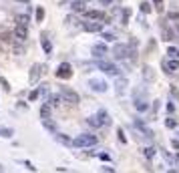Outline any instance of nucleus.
Here are the masks:
<instances>
[{
  "label": "nucleus",
  "instance_id": "21",
  "mask_svg": "<svg viewBox=\"0 0 179 173\" xmlns=\"http://www.w3.org/2000/svg\"><path fill=\"white\" fill-rule=\"evenodd\" d=\"M42 50L49 54V57L53 54V44H50V40H49V39H42Z\"/></svg>",
  "mask_w": 179,
  "mask_h": 173
},
{
  "label": "nucleus",
  "instance_id": "10",
  "mask_svg": "<svg viewBox=\"0 0 179 173\" xmlns=\"http://www.w3.org/2000/svg\"><path fill=\"white\" fill-rule=\"evenodd\" d=\"M42 64H32L30 67V83H36L40 79V72H42Z\"/></svg>",
  "mask_w": 179,
  "mask_h": 173
},
{
  "label": "nucleus",
  "instance_id": "1",
  "mask_svg": "<svg viewBox=\"0 0 179 173\" xmlns=\"http://www.w3.org/2000/svg\"><path fill=\"white\" fill-rule=\"evenodd\" d=\"M97 135H91V133H81L77 135L73 139V145L75 147H93V145H97Z\"/></svg>",
  "mask_w": 179,
  "mask_h": 173
},
{
  "label": "nucleus",
  "instance_id": "15",
  "mask_svg": "<svg viewBox=\"0 0 179 173\" xmlns=\"http://www.w3.org/2000/svg\"><path fill=\"white\" fill-rule=\"evenodd\" d=\"M40 119L42 121L50 119V105L49 103H42V107H40Z\"/></svg>",
  "mask_w": 179,
  "mask_h": 173
},
{
  "label": "nucleus",
  "instance_id": "18",
  "mask_svg": "<svg viewBox=\"0 0 179 173\" xmlns=\"http://www.w3.org/2000/svg\"><path fill=\"white\" fill-rule=\"evenodd\" d=\"M16 24L28 26V24H30V16H28V14H18V16H16Z\"/></svg>",
  "mask_w": 179,
  "mask_h": 173
},
{
  "label": "nucleus",
  "instance_id": "22",
  "mask_svg": "<svg viewBox=\"0 0 179 173\" xmlns=\"http://www.w3.org/2000/svg\"><path fill=\"white\" fill-rule=\"evenodd\" d=\"M0 135H2V137H6V139H10V137L14 135V131L8 129V127H2V129H0Z\"/></svg>",
  "mask_w": 179,
  "mask_h": 173
},
{
  "label": "nucleus",
  "instance_id": "46",
  "mask_svg": "<svg viewBox=\"0 0 179 173\" xmlns=\"http://www.w3.org/2000/svg\"><path fill=\"white\" fill-rule=\"evenodd\" d=\"M177 32H179V26H177Z\"/></svg>",
  "mask_w": 179,
  "mask_h": 173
},
{
  "label": "nucleus",
  "instance_id": "28",
  "mask_svg": "<svg viewBox=\"0 0 179 173\" xmlns=\"http://www.w3.org/2000/svg\"><path fill=\"white\" fill-rule=\"evenodd\" d=\"M165 125L169 127V129H175V127H177V119H173V117H169V119L165 121Z\"/></svg>",
  "mask_w": 179,
  "mask_h": 173
},
{
  "label": "nucleus",
  "instance_id": "24",
  "mask_svg": "<svg viewBox=\"0 0 179 173\" xmlns=\"http://www.w3.org/2000/svg\"><path fill=\"white\" fill-rule=\"evenodd\" d=\"M167 54H169L171 58H177L179 57V48L177 46H169V48H167Z\"/></svg>",
  "mask_w": 179,
  "mask_h": 173
},
{
  "label": "nucleus",
  "instance_id": "6",
  "mask_svg": "<svg viewBox=\"0 0 179 173\" xmlns=\"http://www.w3.org/2000/svg\"><path fill=\"white\" fill-rule=\"evenodd\" d=\"M82 30H85V32H101L103 22L101 20H87V22L82 24Z\"/></svg>",
  "mask_w": 179,
  "mask_h": 173
},
{
  "label": "nucleus",
  "instance_id": "27",
  "mask_svg": "<svg viewBox=\"0 0 179 173\" xmlns=\"http://www.w3.org/2000/svg\"><path fill=\"white\" fill-rule=\"evenodd\" d=\"M117 137H119V141H121V143H123V145H125V143H127V137H125V131H123V129H121V127H119V129H117Z\"/></svg>",
  "mask_w": 179,
  "mask_h": 173
},
{
  "label": "nucleus",
  "instance_id": "39",
  "mask_svg": "<svg viewBox=\"0 0 179 173\" xmlns=\"http://www.w3.org/2000/svg\"><path fill=\"white\" fill-rule=\"evenodd\" d=\"M14 53L16 54H22V53H24V48H22V46H14Z\"/></svg>",
  "mask_w": 179,
  "mask_h": 173
},
{
  "label": "nucleus",
  "instance_id": "34",
  "mask_svg": "<svg viewBox=\"0 0 179 173\" xmlns=\"http://www.w3.org/2000/svg\"><path fill=\"white\" fill-rule=\"evenodd\" d=\"M171 147H173L175 151H179V139H171Z\"/></svg>",
  "mask_w": 179,
  "mask_h": 173
},
{
  "label": "nucleus",
  "instance_id": "20",
  "mask_svg": "<svg viewBox=\"0 0 179 173\" xmlns=\"http://www.w3.org/2000/svg\"><path fill=\"white\" fill-rule=\"evenodd\" d=\"M54 139H57L58 143H63V145H71V143H73V141L68 139V137H64V135H60V133H58V131H57V133H54Z\"/></svg>",
  "mask_w": 179,
  "mask_h": 173
},
{
  "label": "nucleus",
  "instance_id": "5",
  "mask_svg": "<svg viewBox=\"0 0 179 173\" xmlns=\"http://www.w3.org/2000/svg\"><path fill=\"white\" fill-rule=\"evenodd\" d=\"M57 77L58 79H71L73 77V67L68 63H60L58 68H57Z\"/></svg>",
  "mask_w": 179,
  "mask_h": 173
},
{
  "label": "nucleus",
  "instance_id": "36",
  "mask_svg": "<svg viewBox=\"0 0 179 173\" xmlns=\"http://www.w3.org/2000/svg\"><path fill=\"white\" fill-rule=\"evenodd\" d=\"M22 163L26 165V169H28V171H34V169H36V167H34L32 163H30V161H22Z\"/></svg>",
  "mask_w": 179,
  "mask_h": 173
},
{
  "label": "nucleus",
  "instance_id": "42",
  "mask_svg": "<svg viewBox=\"0 0 179 173\" xmlns=\"http://www.w3.org/2000/svg\"><path fill=\"white\" fill-rule=\"evenodd\" d=\"M153 2H155L157 6H161V4H163V0H153Z\"/></svg>",
  "mask_w": 179,
  "mask_h": 173
},
{
  "label": "nucleus",
  "instance_id": "26",
  "mask_svg": "<svg viewBox=\"0 0 179 173\" xmlns=\"http://www.w3.org/2000/svg\"><path fill=\"white\" fill-rule=\"evenodd\" d=\"M143 155H145L147 159H151L155 155V147H145V149H143Z\"/></svg>",
  "mask_w": 179,
  "mask_h": 173
},
{
  "label": "nucleus",
  "instance_id": "30",
  "mask_svg": "<svg viewBox=\"0 0 179 173\" xmlns=\"http://www.w3.org/2000/svg\"><path fill=\"white\" fill-rule=\"evenodd\" d=\"M103 39H105L107 42H111V40H115V34L113 32H103Z\"/></svg>",
  "mask_w": 179,
  "mask_h": 173
},
{
  "label": "nucleus",
  "instance_id": "32",
  "mask_svg": "<svg viewBox=\"0 0 179 173\" xmlns=\"http://www.w3.org/2000/svg\"><path fill=\"white\" fill-rule=\"evenodd\" d=\"M0 85H2V89H4V91H10V86H8V81H6L4 77H0Z\"/></svg>",
  "mask_w": 179,
  "mask_h": 173
},
{
  "label": "nucleus",
  "instance_id": "25",
  "mask_svg": "<svg viewBox=\"0 0 179 173\" xmlns=\"http://www.w3.org/2000/svg\"><path fill=\"white\" fill-rule=\"evenodd\" d=\"M42 20H44V8L38 6V8H36V22H42Z\"/></svg>",
  "mask_w": 179,
  "mask_h": 173
},
{
  "label": "nucleus",
  "instance_id": "11",
  "mask_svg": "<svg viewBox=\"0 0 179 173\" xmlns=\"http://www.w3.org/2000/svg\"><path fill=\"white\" fill-rule=\"evenodd\" d=\"M163 68H165V72H175V71L179 68V61H177V58L165 61V63H163Z\"/></svg>",
  "mask_w": 179,
  "mask_h": 173
},
{
  "label": "nucleus",
  "instance_id": "44",
  "mask_svg": "<svg viewBox=\"0 0 179 173\" xmlns=\"http://www.w3.org/2000/svg\"><path fill=\"white\" fill-rule=\"evenodd\" d=\"M169 173H177V171H175V169H171V171H169Z\"/></svg>",
  "mask_w": 179,
  "mask_h": 173
},
{
  "label": "nucleus",
  "instance_id": "14",
  "mask_svg": "<svg viewBox=\"0 0 179 173\" xmlns=\"http://www.w3.org/2000/svg\"><path fill=\"white\" fill-rule=\"evenodd\" d=\"M135 109L139 111V113H145V111L149 109V103H147L145 99H139V97H135Z\"/></svg>",
  "mask_w": 179,
  "mask_h": 173
},
{
  "label": "nucleus",
  "instance_id": "29",
  "mask_svg": "<svg viewBox=\"0 0 179 173\" xmlns=\"http://www.w3.org/2000/svg\"><path fill=\"white\" fill-rule=\"evenodd\" d=\"M0 40H2V42H10V40H12V34L10 32H2L0 34Z\"/></svg>",
  "mask_w": 179,
  "mask_h": 173
},
{
  "label": "nucleus",
  "instance_id": "17",
  "mask_svg": "<svg viewBox=\"0 0 179 173\" xmlns=\"http://www.w3.org/2000/svg\"><path fill=\"white\" fill-rule=\"evenodd\" d=\"M71 6H73L75 12H85V10H87V8H85V0H75Z\"/></svg>",
  "mask_w": 179,
  "mask_h": 173
},
{
  "label": "nucleus",
  "instance_id": "19",
  "mask_svg": "<svg viewBox=\"0 0 179 173\" xmlns=\"http://www.w3.org/2000/svg\"><path fill=\"white\" fill-rule=\"evenodd\" d=\"M161 36H163V40H167V42H169V40H173V32H171L167 26H163V28H161Z\"/></svg>",
  "mask_w": 179,
  "mask_h": 173
},
{
  "label": "nucleus",
  "instance_id": "33",
  "mask_svg": "<svg viewBox=\"0 0 179 173\" xmlns=\"http://www.w3.org/2000/svg\"><path fill=\"white\" fill-rule=\"evenodd\" d=\"M38 99V91H30V95H28V101H36Z\"/></svg>",
  "mask_w": 179,
  "mask_h": 173
},
{
  "label": "nucleus",
  "instance_id": "38",
  "mask_svg": "<svg viewBox=\"0 0 179 173\" xmlns=\"http://www.w3.org/2000/svg\"><path fill=\"white\" fill-rule=\"evenodd\" d=\"M169 18L171 20H179V12H169Z\"/></svg>",
  "mask_w": 179,
  "mask_h": 173
},
{
  "label": "nucleus",
  "instance_id": "2",
  "mask_svg": "<svg viewBox=\"0 0 179 173\" xmlns=\"http://www.w3.org/2000/svg\"><path fill=\"white\" fill-rule=\"evenodd\" d=\"M97 67H99V71H103V72H107L109 77H119L121 75V71H119V67L117 64H113V63H109V61H99L97 63Z\"/></svg>",
  "mask_w": 179,
  "mask_h": 173
},
{
  "label": "nucleus",
  "instance_id": "35",
  "mask_svg": "<svg viewBox=\"0 0 179 173\" xmlns=\"http://www.w3.org/2000/svg\"><path fill=\"white\" fill-rule=\"evenodd\" d=\"M129 22V10H123V24Z\"/></svg>",
  "mask_w": 179,
  "mask_h": 173
},
{
  "label": "nucleus",
  "instance_id": "23",
  "mask_svg": "<svg viewBox=\"0 0 179 173\" xmlns=\"http://www.w3.org/2000/svg\"><path fill=\"white\" fill-rule=\"evenodd\" d=\"M143 77H145V79H149V81H153V68H151V67H145V68H143Z\"/></svg>",
  "mask_w": 179,
  "mask_h": 173
},
{
  "label": "nucleus",
  "instance_id": "37",
  "mask_svg": "<svg viewBox=\"0 0 179 173\" xmlns=\"http://www.w3.org/2000/svg\"><path fill=\"white\" fill-rule=\"evenodd\" d=\"M99 4H103V6H111V4H113V0H99Z\"/></svg>",
  "mask_w": 179,
  "mask_h": 173
},
{
  "label": "nucleus",
  "instance_id": "13",
  "mask_svg": "<svg viewBox=\"0 0 179 173\" xmlns=\"http://www.w3.org/2000/svg\"><path fill=\"white\" fill-rule=\"evenodd\" d=\"M82 14L87 16L89 20H103V12L101 10H85Z\"/></svg>",
  "mask_w": 179,
  "mask_h": 173
},
{
  "label": "nucleus",
  "instance_id": "47",
  "mask_svg": "<svg viewBox=\"0 0 179 173\" xmlns=\"http://www.w3.org/2000/svg\"><path fill=\"white\" fill-rule=\"evenodd\" d=\"M85 2H87V0H85Z\"/></svg>",
  "mask_w": 179,
  "mask_h": 173
},
{
  "label": "nucleus",
  "instance_id": "31",
  "mask_svg": "<svg viewBox=\"0 0 179 173\" xmlns=\"http://www.w3.org/2000/svg\"><path fill=\"white\" fill-rule=\"evenodd\" d=\"M141 12H147V14H149V12H151V6L147 4V2H141Z\"/></svg>",
  "mask_w": 179,
  "mask_h": 173
},
{
  "label": "nucleus",
  "instance_id": "41",
  "mask_svg": "<svg viewBox=\"0 0 179 173\" xmlns=\"http://www.w3.org/2000/svg\"><path fill=\"white\" fill-rule=\"evenodd\" d=\"M103 171H107V173H117L115 169H111V167H103Z\"/></svg>",
  "mask_w": 179,
  "mask_h": 173
},
{
  "label": "nucleus",
  "instance_id": "9",
  "mask_svg": "<svg viewBox=\"0 0 179 173\" xmlns=\"http://www.w3.org/2000/svg\"><path fill=\"white\" fill-rule=\"evenodd\" d=\"M14 36H16L18 40H26V39H28V26L16 24V28H14Z\"/></svg>",
  "mask_w": 179,
  "mask_h": 173
},
{
  "label": "nucleus",
  "instance_id": "12",
  "mask_svg": "<svg viewBox=\"0 0 179 173\" xmlns=\"http://www.w3.org/2000/svg\"><path fill=\"white\" fill-rule=\"evenodd\" d=\"M115 86H117V95H123V93L127 91V79H123V77H117Z\"/></svg>",
  "mask_w": 179,
  "mask_h": 173
},
{
  "label": "nucleus",
  "instance_id": "8",
  "mask_svg": "<svg viewBox=\"0 0 179 173\" xmlns=\"http://www.w3.org/2000/svg\"><path fill=\"white\" fill-rule=\"evenodd\" d=\"M89 85H91V89L95 93H105L107 89H109V86H107V83L105 81H99V79H91V81H89Z\"/></svg>",
  "mask_w": 179,
  "mask_h": 173
},
{
  "label": "nucleus",
  "instance_id": "4",
  "mask_svg": "<svg viewBox=\"0 0 179 173\" xmlns=\"http://www.w3.org/2000/svg\"><path fill=\"white\" fill-rule=\"evenodd\" d=\"M60 99H63L64 103H71V105H79V103H81L79 93H75L73 89H67V86H63V91H60Z\"/></svg>",
  "mask_w": 179,
  "mask_h": 173
},
{
  "label": "nucleus",
  "instance_id": "7",
  "mask_svg": "<svg viewBox=\"0 0 179 173\" xmlns=\"http://www.w3.org/2000/svg\"><path fill=\"white\" fill-rule=\"evenodd\" d=\"M113 54H115V58H127L129 57V44H119L117 42L115 46H113Z\"/></svg>",
  "mask_w": 179,
  "mask_h": 173
},
{
  "label": "nucleus",
  "instance_id": "43",
  "mask_svg": "<svg viewBox=\"0 0 179 173\" xmlns=\"http://www.w3.org/2000/svg\"><path fill=\"white\" fill-rule=\"evenodd\" d=\"M20 2H26V4H28V2H30V0H20Z\"/></svg>",
  "mask_w": 179,
  "mask_h": 173
},
{
  "label": "nucleus",
  "instance_id": "40",
  "mask_svg": "<svg viewBox=\"0 0 179 173\" xmlns=\"http://www.w3.org/2000/svg\"><path fill=\"white\" fill-rule=\"evenodd\" d=\"M167 111H169V113H173V111H175V105H173V103H169V105H167Z\"/></svg>",
  "mask_w": 179,
  "mask_h": 173
},
{
  "label": "nucleus",
  "instance_id": "45",
  "mask_svg": "<svg viewBox=\"0 0 179 173\" xmlns=\"http://www.w3.org/2000/svg\"><path fill=\"white\" fill-rule=\"evenodd\" d=\"M0 171H2V165H0Z\"/></svg>",
  "mask_w": 179,
  "mask_h": 173
},
{
  "label": "nucleus",
  "instance_id": "3",
  "mask_svg": "<svg viewBox=\"0 0 179 173\" xmlns=\"http://www.w3.org/2000/svg\"><path fill=\"white\" fill-rule=\"evenodd\" d=\"M87 123L91 127H103V125H107V123H109V115H107L105 111H99L97 115H91V117H89Z\"/></svg>",
  "mask_w": 179,
  "mask_h": 173
},
{
  "label": "nucleus",
  "instance_id": "16",
  "mask_svg": "<svg viewBox=\"0 0 179 173\" xmlns=\"http://www.w3.org/2000/svg\"><path fill=\"white\" fill-rule=\"evenodd\" d=\"M105 53H107L105 44H95V46H93V54H95V57H103Z\"/></svg>",
  "mask_w": 179,
  "mask_h": 173
}]
</instances>
